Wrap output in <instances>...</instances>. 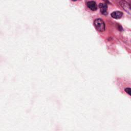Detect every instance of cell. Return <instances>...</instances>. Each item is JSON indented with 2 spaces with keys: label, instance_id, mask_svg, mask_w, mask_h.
<instances>
[{
  "label": "cell",
  "instance_id": "cell-7",
  "mask_svg": "<svg viewBox=\"0 0 131 131\" xmlns=\"http://www.w3.org/2000/svg\"><path fill=\"white\" fill-rule=\"evenodd\" d=\"M72 1H74V2H75V1H77V0H72Z\"/></svg>",
  "mask_w": 131,
  "mask_h": 131
},
{
  "label": "cell",
  "instance_id": "cell-4",
  "mask_svg": "<svg viewBox=\"0 0 131 131\" xmlns=\"http://www.w3.org/2000/svg\"><path fill=\"white\" fill-rule=\"evenodd\" d=\"M87 6L90 10L95 11L97 9V6L95 2L90 1L87 3Z\"/></svg>",
  "mask_w": 131,
  "mask_h": 131
},
{
  "label": "cell",
  "instance_id": "cell-2",
  "mask_svg": "<svg viewBox=\"0 0 131 131\" xmlns=\"http://www.w3.org/2000/svg\"><path fill=\"white\" fill-rule=\"evenodd\" d=\"M120 5L125 11L129 13H131V6L129 3L124 0H122L120 2Z\"/></svg>",
  "mask_w": 131,
  "mask_h": 131
},
{
  "label": "cell",
  "instance_id": "cell-1",
  "mask_svg": "<svg viewBox=\"0 0 131 131\" xmlns=\"http://www.w3.org/2000/svg\"><path fill=\"white\" fill-rule=\"evenodd\" d=\"M94 25L95 27L99 32H102L105 31L106 29V25L105 22L100 19H96L94 22Z\"/></svg>",
  "mask_w": 131,
  "mask_h": 131
},
{
  "label": "cell",
  "instance_id": "cell-3",
  "mask_svg": "<svg viewBox=\"0 0 131 131\" xmlns=\"http://www.w3.org/2000/svg\"><path fill=\"white\" fill-rule=\"evenodd\" d=\"M99 9H100V12H101L102 14H103V15H107L108 6L106 4L100 3L99 4Z\"/></svg>",
  "mask_w": 131,
  "mask_h": 131
},
{
  "label": "cell",
  "instance_id": "cell-6",
  "mask_svg": "<svg viewBox=\"0 0 131 131\" xmlns=\"http://www.w3.org/2000/svg\"><path fill=\"white\" fill-rule=\"evenodd\" d=\"M125 91L126 93H128L129 95H131V89L130 88H127L125 89Z\"/></svg>",
  "mask_w": 131,
  "mask_h": 131
},
{
  "label": "cell",
  "instance_id": "cell-5",
  "mask_svg": "<svg viewBox=\"0 0 131 131\" xmlns=\"http://www.w3.org/2000/svg\"><path fill=\"white\" fill-rule=\"evenodd\" d=\"M111 16L112 18L115 19H119L123 15V13L119 11H114L113 12L111 13Z\"/></svg>",
  "mask_w": 131,
  "mask_h": 131
}]
</instances>
